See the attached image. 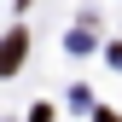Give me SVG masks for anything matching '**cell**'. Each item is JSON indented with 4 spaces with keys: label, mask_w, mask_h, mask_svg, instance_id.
<instances>
[{
    "label": "cell",
    "mask_w": 122,
    "mask_h": 122,
    "mask_svg": "<svg viewBox=\"0 0 122 122\" xmlns=\"http://www.w3.org/2000/svg\"><path fill=\"white\" fill-rule=\"evenodd\" d=\"M18 64H23V29H12V35H6V52H0V76H12Z\"/></svg>",
    "instance_id": "obj_1"
}]
</instances>
